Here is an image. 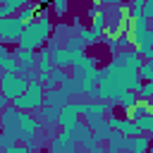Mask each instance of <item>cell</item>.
<instances>
[{
    "label": "cell",
    "instance_id": "obj_1",
    "mask_svg": "<svg viewBox=\"0 0 153 153\" xmlns=\"http://www.w3.org/2000/svg\"><path fill=\"white\" fill-rule=\"evenodd\" d=\"M41 127H43V124H41L38 117H33V115L14 108V105L2 110V131L12 134V136H14L17 141H22V143H33V141H36V131H38Z\"/></svg>",
    "mask_w": 153,
    "mask_h": 153
},
{
    "label": "cell",
    "instance_id": "obj_2",
    "mask_svg": "<svg viewBox=\"0 0 153 153\" xmlns=\"http://www.w3.org/2000/svg\"><path fill=\"white\" fill-rule=\"evenodd\" d=\"M50 29H53L50 14H48V10H41V12L36 14V19L24 26L22 38H19L17 45L24 48V50H36V53H38V50L43 48V43L50 38Z\"/></svg>",
    "mask_w": 153,
    "mask_h": 153
},
{
    "label": "cell",
    "instance_id": "obj_3",
    "mask_svg": "<svg viewBox=\"0 0 153 153\" xmlns=\"http://www.w3.org/2000/svg\"><path fill=\"white\" fill-rule=\"evenodd\" d=\"M12 105L24 110V112H38L45 105V86H43V81H29V88L19 98H14Z\"/></svg>",
    "mask_w": 153,
    "mask_h": 153
},
{
    "label": "cell",
    "instance_id": "obj_4",
    "mask_svg": "<svg viewBox=\"0 0 153 153\" xmlns=\"http://www.w3.org/2000/svg\"><path fill=\"white\" fill-rule=\"evenodd\" d=\"M26 88H29V79H26V74H19V72H5L2 79H0V91H2V96H7L10 100L19 98Z\"/></svg>",
    "mask_w": 153,
    "mask_h": 153
},
{
    "label": "cell",
    "instance_id": "obj_5",
    "mask_svg": "<svg viewBox=\"0 0 153 153\" xmlns=\"http://www.w3.org/2000/svg\"><path fill=\"white\" fill-rule=\"evenodd\" d=\"M24 26H26V24L22 22L19 14L2 17V19H0V38H2V43H19Z\"/></svg>",
    "mask_w": 153,
    "mask_h": 153
},
{
    "label": "cell",
    "instance_id": "obj_6",
    "mask_svg": "<svg viewBox=\"0 0 153 153\" xmlns=\"http://www.w3.org/2000/svg\"><path fill=\"white\" fill-rule=\"evenodd\" d=\"M86 110H88V103H79V100L72 103V100H69L65 108H60V122H57V124H60L62 129H67V127H72L74 122H79V120L86 115Z\"/></svg>",
    "mask_w": 153,
    "mask_h": 153
},
{
    "label": "cell",
    "instance_id": "obj_7",
    "mask_svg": "<svg viewBox=\"0 0 153 153\" xmlns=\"http://www.w3.org/2000/svg\"><path fill=\"white\" fill-rule=\"evenodd\" d=\"M74 79H93L96 81V74H98V67H96V60L93 57H88L86 53L81 55V57H76V62H74Z\"/></svg>",
    "mask_w": 153,
    "mask_h": 153
},
{
    "label": "cell",
    "instance_id": "obj_8",
    "mask_svg": "<svg viewBox=\"0 0 153 153\" xmlns=\"http://www.w3.org/2000/svg\"><path fill=\"white\" fill-rule=\"evenodd\" d=\"M50 48H53V60H55V67H60V69H67V67H74V62H76V55L67 48V45H57L55 41L50 43Z\"/></svg>",
    "mask_w": 153,
    "mask_h": 153
},
{
    "label": "cell",
    "instance_id": "obj_9",
    "mask_svg": "<svg viewBox=\"0 0 153 153\" xmlns=\"http://www.w3.org/2000/svg\"><path fill=\"white\" fill-rule=\"evenodd\" d=\"M74 151H76V141L67 129H62V134H57V139H53L48 148V153H74Z\"/></svg>",
    "mask_w": 153,
    "mask_h": 153
},
{
    "label": "cell",
    "instance_id": "obj_10",
    "mask_svg": "<svg viewBox=\"0 0 153 153\" xmlns=\"http://www.w3.org/2000/svg\"><path fill=\"white\" fill-rule=\"evenodd\" d=\"M14 57L19 60V72L26 74L31 69H36V62H38V53L36 50H24V48H14Z\"/></svg>",
    "mask_w": 153,
    "mask_h": 153
},
{
    "label": "cell",
    "instance_id": "obj_11",
    "mask_svg": "<svg viewBox=\"0 0 153 153\" xmlns=\"http://www.w3.org/2000/svg\"><path fill=\"white\" fill-rule=\"evenodd\" d=\"M67 131H69V134H72V139H74L76 143H81V146H86V143L93 139V129L88 127V122H86V120L74 122L72 127H67Z\"/></svg>",
    "mask_w": 153,
    "mask_h": 153
},
{
    "label": "cell",
    "instance_id": "obj_12",
    "mask_svg": "<svg viewBox=\"0 0 153 153\" xmlns=\"http://www.w3.org/2000/svg\"><path fill=\"white\" fill-rule=\"evenodd\" d=\"M36 69L41 72V81L55 69V60H53V48H41L38 50V62H36Z\"/></svg>",
    "mask_w": 153,
    "mask_h": 153
},
{
    "label": "cell",
    "instance_id": "obj_13",
    "mask_svg": "<svg viewBox=\"0 0 153 153\" xmlns=\"http://www.w3.org/2000/svg\"><path fill=\"white\" fill-rule=\"evenodd\" d=\"M115 57H117V60H122V62H124L127 67H131V69H141V65H143V57H141V53H139L136 48L120 50Z\"/></svg>",
    "mask_w": 153,
    "mask_h": 153
},
{
    "label": "cell",
    "instance_id": "obj_14",
    "mask_svg": "<svg viewBox=\"0 0 153 153\" xmlns=\"http://www.w3.org/2000/svg\"><path fill=\"white\" fill-rule=\"evenodd\" d=\"M67 103H69V96H67L60 86L45 91V105H50V108H65Z\"/></svg>",
    "mask_w": 153,
    "mask_h": 153
},
{
    "label": "cell",
    "instance_id": "obj_15",
    "mask_svg": "<svg viewBox=\"0 0 153 153\" xmlns=\"http://www.w3.org/2000/svg\"><path fill=\"white\" fill-rule=\"evenodd\" d=\"M129 153H148L151 151V136L148 134H139V136H129Z\"/></svg>",
    "mask_w": 153,
    "mask_h": 153
},
{
    "label": "cell",
    "instance_id": "obj_16",
    "mask_svg": "<svg viewBox=\"0 0 153 153\" xmlns=\"http://www.w3.org/2000/svg\"><path fill=\"white\" fill-rule=\"evenodd\" d=\"M33 0H0V19L2 17H12V14H17L22 7H26V5H31Z\"/></svg>",
    "mask_w": 153,
    "mask_h": 153
},
{
    "label": "cell",
    "instance_id": "obj_17",
    "mask_svg": "<svg viewBox=\"0 0 153 153\" xmlns=\"http://www.w3.org/2000/svg\"><path fill=\"white\" fill-rule=\"evenodd\" d=\"M67 79H69V74H67L65 69L55 67V69H53V72H50V74L43 79V86H45V91H48V88H57V86H62Z\"/></svg>",
    "mask_w": 153,
    "mask_h": 153
},
{
    "label": "cell",
    "instance_id": "obj_18",
    "mask_svg": "<svg viewBox=\"0 0 153 153\" xmlns=\"http://www.w3.org/2000/svg\"><path fill=\"white\" fill-rule=\"evenodd\" d=\"M38 120H41V124H45V127H53V124H57L60 122V108H50V105H43L38 112Z\"/></svg>",
    "mask_w": 153,
    "mask_h": 153
},
{
    "label": "cell",
    "instance_id": "obj_19",
    "mask_svg": "<svg viewBox=\"0 0 153 153\" xmlns=\"http://www.w3.org/2000/svg\"><path fill=\"white\" fill-rule=\"evenodd\" d=\"M127 146H129V136L122 134L120 129H112L108 136V148L110 151H127Z\"/></svg>",
    "mask_w": 153,
    "mask_h": 153
},
{
    "label": "cell",
    "instance_id": "obj_20",
    "mask_svg": "<svg viewBox=\"0 0 153 153\" xmlns=\"http://www.w3.org/2000/svg\"><path fill=\"white\" fill-rule=\"evenodd\" d=\"M148 115H153V105H151V100H143V98H139V103L127 110V117H131V120H141Z\"/></svg>",
    "mask_w": 153,
    "mask_h": 153
},
{
    "label": "cell",
    "instance_id": "obj_21",
    "mask_svg": "<svg viewBox=\"0 0 153 153\" xmlns=\"http://www.w3.org/2000/svg\"><path fill=\"white\" fill-rule=\"evenodd\" d=\"M136 103H139V91H122V93L112 100V105H120L124 112H127L129 108H134Z\"/></svg>",
    "mask_w": 153,
    "mask_h": 153
},
{
    "label": "cell",
    "instance_id": "obj_22",
    "mask_svg": "<svg viewBox=\"0 0 153 153\" xmlns=\"http://www.w3.org/2000/svg\"><path fill=\"white\" fill-rule=\"evenodd\" d=\"M88 29H91L96 36H100V38H103V36H105V31H108V14H105V12H103V14H96V17L91 19V26H88Z\"/></svg>",
    "mask_w": 153,
    "mask_h": 153
},
{
    "label": "cell",
    "instance_id": "obj_23",
    "mask_svg": "<svg viewBox=\"0 0 153 153\" xmlns=\"http://www.w3.org/2000/svg\"><path fill=\"white\" fill-rule=\"evenodd\" d=\"M120 131H122V134H127V136H139V134H143V131H141V127H139V122H136V120H131V117H122Z\"/></svg>",
    "mask_w": 153,
    "mask_h": 153
},
{
    "label": "cell",
    "instance_id": "obj_24",
    "mask_svg": "<svg viewBox=\"0 0 153 153\" xmlns=\"http://www.w3.org/2000/svg\"><path fill=\"white\" fill-rule=\"evenodd\" d=\"M74 26H76V31H79V36L84 38V43H86V48H91V45H96L98 41H103V38H100V36H96V33H93L91 29H79V24H74Z\"/></svg>",
    "mask_w": 153,
    "mask_h": 153
},
{
    "label": "cell",
    "instance_id": "obj_25",
    "mask_svg": "<svg viewBox=\"0 0 153 153\" xmlns=\"http://www.w3.org/2000/svg\"><path fill=\"white\" fill-rule=\"evenodd\" d=\"M139 76L143 81H153V60H143V65L139 69Z\"/></svg>",
    "mask_w": 153,
    "mask_h": 153
},
{
    "label": "cell",
    "instance_id": "obj_26",
    "mask_svg": "<svg viewBox=\"0 0 153 153\" xmlns=\"http://www.w3.org/2000/svg\"><path fill=\"white\" fill-rule=\"evenodd\" d=\"M136 122H139L141 131H143V134H148V136L153 139V115H148V117H141V120H136Z\"/></svg>",
    "mask_w": 153,
    "mask_h": 153
},
{
    "label": "cell",
    "instance_id": "obj_27",
    "mask_svg": "<svg viewBox=\"0 0 153 153\" xmlns=\"http://www.w3.org/2000/svg\"><path fill=\"white\" fill-rule=\"evenodd\" d=\"M2 153H33V148H31L29 143H22V141H17L14 146H10V148H5Z\"/></svg>",
    "mask_w": 153,
    "mask_h": 153
},
{
    "label": "cell",
    "instance_id": "obj_28",
    "mask_svg": "<svg viewBox=\"0 0 153 153\" xmlns=\"http://www.w3.org/2000/svg\"><path fill=\"white\" fill-rule=\"evenodd\" d=\"M139 98H143V100L153 98V81H143V86L139 88Z\"/></svg>",
    "mask_w": 153,
    "mask_h": 153
},
{
    "label": "cell",
    "instance_id": "obj_29",
    "mask_svg": "<svg viewBox=\"0 0 153 153\" xmlns=\"http://www.w3.org/2000/svg\"><path fill=\"white\" fill-rule=\"evenodd\" d=\"M14 143H17V139H14L12 134H7V131H2V134H0V148H2V151H5V148H10V146H14Z\"/></svg>",
    "mask_w": 153,
    "mask_h": 153
},
{
    "label": "cell",
    "instance_id": "obj_30",
    "mask_svg": "<svg viewBox=\"0 0 153 153\" xmlns=\"http://www.w3.org/2000/svg\"><path fill=\"white\" fill-rule=\"evenodd\" d=\"M53 12H55L57 17H65V12H67V0H53Z\"/></svg>",
    "mask_w": 153,
    "mask_h": 153
},
{
    "label": "cell",
    "instance_id": "obj_31",
    "mask_svg": "<svg viewBox=\"0 0 153 153\" xmlns=\"http://www.w3.org/2000/svg\"><path fill=\"white\" fill-rule=\"evenodd\" d=\"M143 17H148V19L153 17V0H146L143 2Z\"/></svg>",
    "mask_w": 153,
    "mask_h": 153
},
{
    "label": "cell",
    "instance_id": "obj_32",
    "mask_svg": "<svg viewBox=\"0 0 153 153\" xmlns=\"http://www.w3.org/2000/svg\"><path fill=\"white\" fill-rule=\"evenodd\" d=\"M141 57L143 60H153V48H143L141 50Z\"/></svg>",
    "mask_w": 153,
    "mask_h": 153
},
{
    "label": "cell",
    "instance_id": "obj_33",
    "mask_svg": "<svg viewBox=\"0 0 153 153\" xmlns=\"http://www.w3.org/2000/svg\"><path fill=\"white\" fill-rule=\"evenodd\" d=\"M38 7H41V10H48V7H53V0H38Z\"/></svg>",
    "mask_w": 153,
    "mask_h": 153
},
{
    "label": "cell",
    "instance_id": "obj_34",
    "mask_svg": "<svg viewBox=\"0 0 153 153\" xmlns=\"http://www.w3.org/2000/svg\"><path fill=\"white\" fill-rule=\"evenodd\" d=\"M103 5H110V7H117V5H122L124 0H100Z\"/></svg>",
    "mask_w": 153,
    "mask_h": 153
},
{
    "label": "cell",
    "instance_id": "obj_35",
    "mask_svg": "<svg viewBox=\"0 0 153 153\" xmlns=\"http://www.w3.org/2000/svg\"><path fill=\"white\" fill-rule=\"evenodd\" d=\"M143 2L146 0H131V5H141V7H143Z\"/></svg>",
    "mask_w": 153,
    "mask_h": 153
},
{
    "label": "cell",
    "instance_id": "obj_36",
    "mask_svg": "<svg viewBox=\"0 0 153 153\" xmlns=\"http://www.w3.org/2000/svg\"><path fill=\"white\" fill-rule=\"evenodd\" d=\"M108 153H122V151H110V148H108Z\"/></svg>",
    "mask_w": 153,
    "mask_h": 153
},
{
    "label": "cell",
    "instance_id": "obj_37",
    "mask_svg": "<svg viewBox=\"0 0 153 153\" xmlns=\"http://www.w3.org/2000/svg\"><path fill=\"white\" fill-rule=\"evenodd\" d=\"M148 153H153V143H151V151H148Z\"/></svg>",
    "mask_w": 153,
    "mask_h": 153
},
{
    "label": "cell",
    "instance_id": "obj_38",
    "mask_svg": "<svg viewBox=\"0 0 153 153\" xmlns=\"http://www.w3.org/2000/svg\"><path fill=\"white\" fill-rule=\"evenodd\" d=\"M93 2H100V0H93Z\"/></svg>",
    "mask_w": 153,
    "mask_h": 153
}]
</instances>
